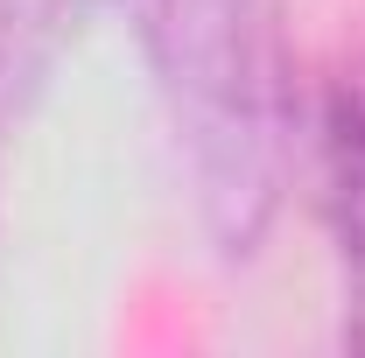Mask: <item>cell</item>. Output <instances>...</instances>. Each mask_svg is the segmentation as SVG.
<instances>
[{
  "label": "cell",
  "mask_w": 365,
  "mask_h": 358,
  "mask_svg": "<svg viewBox=\"0 0 365 358\" xmlns=\"http://www.w3.org/2000/svg\"><path fill=\"white\" fill-rule=\"evenodd\" d=\"M148 49L190 148L204 232L218 253H253L288 155L281 0H148Z\"/></svg>",
  "instance_id": "obj_1"
}]
</instances>
